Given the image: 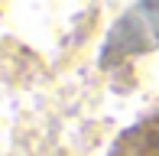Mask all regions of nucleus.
Returning a JSON list of instances; mask_svg holds the SVG:
<instances>
[{"label": "nucleus", "mask_w": 159, "mask_h": 156, "mask_svg": "<svg viewBox=\"0 0 159 156\" xmlns=\"http://www.w3.org/2000/svg\"><path fill=\"white\" fill-rule=\"evenodd\" d=\"M159 46V0H140L130 13L120 16V23L111 30L101 52V65L111 68L133 55Z\"/></svg>", "instance_id": "obj_1"}, {"label": "nucleus", "mask_w": 159, "mask_h": 156, "mask_svg": "<svg viewBox=\"0 0 159 156\" xmlns=\"http://www.w3.org/2000/svg\"><path fill=\"white\" fill-rule=\"evenodd\" d=\"M107 156H159V111L120 130Z\"/></svg>", "instance_id": "obj_2"}]
</instances>
